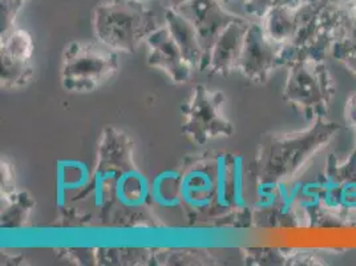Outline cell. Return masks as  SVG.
I'll return each instance as SVG.
<instances>
[{
	"mask_svg": "<svg viewBox=\"0 0 356 266\" xmlns=\"http://www.w3.org/2000/svg\"><path fill=\"white\" fill-rule=\"evenodd\" d=\"M252 19L241 17L232 23L218 36L213 45L207 71L210 74L229 75L238 70L239 59L245 45L246 32L252 24Z\"/></svg>",
	"mask_w": 356,
	"mask_h": 266,
	"instance_id": "cell-12",
	"label": "cell"
},
{
	"mask_svg": "<svg viewBox=\"0 0 356 266\" xmlns=\"http://www.w3.org/2000/svg\"><path fill=\"white\" fill-rule=\"evenodd\" d=\"M163 23L170 31L184 58L189 61L194 70L201 71L205 54L192 20L176 10H165Z\"/></svg>",
	"mask_w": 356,
	"mask_h": 266,
	"instance_id": "cell-13",
	"label": "cell"
},
{
	"mask_svg": "<svg viewBox=\"0 0 356 266\" xmlns=\"http://www.w3.org/2000/svg\"><path fill=\"white\" fill-rule=\"evenodd\" d=\"M92 182L88 165L80 160H60L56 164V196L63 207L71 194H84Z\"/></svg>",
	"mask_w": 356,
	"mask_h": 266,
	"instance_id": "cell-14",
	"label": "cell"
},
{
	"mask_svg": "<svg viewBox=\"0 0 356 266\" xmlns=\"http://www.w3.org/2000/svg\"><path fill=\"white\" fill-rule=\"evenodd\" d=\"M115 198L127 209L143 208L150 200V181L134 166H127L116 182Z\"/></svg>",
	"mask_w": 356,
	"mask_h": 266,
	"instance_id": "cell-16",
	"label": "cell"
},
{
	"mask_svg": "<svg viewBox=\"0 0 356 266\" xmlns=\"http://www.w3.org/2000/svg\"><path fill=\"white\" fill-rule=\"evenodd\" d=\"M181 197L186 208L195 213H205L216 201L214 156L194 164L182 173Z\"/></svg>",
	"mask_w": 356,
	"mask_h": 266,
	"instance_id": "cell-11",
	"label": "cell"
},
{
	"mask_svg": "<svg viewBox=\"0 0 356 266\" xmlns=\"http://www.w3.org/2000/svg\"><path fill=\"white\" fill-rule=\"evenodd\" d=\"M331 58L339 61L356 77V17L353 16L350 26L334 45Z\"/></svg>",
	"mask_w": 356,
	"mask_h": 266,
	"instance_id": "cell-20",
	"label": "cell"
},
{
	"mask_svg": "<svg viewBox=\"0 0 356 266\" xmlns=\"http://www.w3.org/2000/svg\"><path fill=\"white\" fill-rule=\"evenodd\" d=\"M216 168V201L214 209L227 210L232 209L230 200V155L218 153L214 155Z\"/></svg>",
	"mask_w": 356,
	"mask_h": 266,
	"instance_id": "cell-19",
	"label": "cell"
},
{
	"mask_svg": "<svg viewBox=\"0 0 356 266\" xmlns=\"http://www.w3.org/2000/svg\"><path fill=\"white\" fill-rule=\"evenodd\" d=\"M341 130V125L338 123L318 118L300 132L268 137L259 155V180L273 182L290 181L312 162L314 156L326 148Z\"/></svg>",
	"mask_w": 356,
	"mask_h": 266,
	"instance_id": "cell-1",
	"label": "cell"
},
{
	"mask_svg": "<svg viewBox=\"0 0 356 266\" xmlns=\"http://www.w3.org/2000/svg\"><path fill=\"white\" fill-rule=\"evenodd\" d=\"M287 68L283 100L294 105L307 120L326 118L337 88L325 61L300 60Z\"/></svg>",
	"mask_w": 356,
	"mask_h": 266,
	"instance_id": "cell-4",
	"label": "cell"
},
{
	"mask_svg": "<svg viewBox=\"0 0 356 266\" xmlns=\"http://www.w3.org/2000/svg\"><path fill=\"white\" fill-rule=\"evenodd\" d=\"M344 118L346 123L356 130V93L350 96L344 107Z\"/></svg>",
	"mask_w": 356,
	"mask_h": 266,
	"instance_id": "cell-25",
	"label": "cell"
},
{
	"mask_svg": "<svg viewBox=\"0 0 356 266\" xmlns=\"http://www.w3.org/2000/svg\"><path fill=\"white\" fill-rule=\"evenodd\" d=\"M346 1H347L348 7H350V10H351L353 15L356 17V0H346Z\"/></svg>",
	"mask_w": 356,
	"mask_h": 266,
	"instance_id": "cell-27",
	"label": "cell"
},
{
	"mask_svg": "<svg viewBox=\"0 0 356 266\" xmlns=\"http://www.w3.org/2000/svg\"><path fill=\"white\" fill-rule=\"evenodd\" d=\"M136 1H141V3H145L147 0H136Z\"/></svg>",
	"mask_w": 356,
	"mask_h": 266,
	"instance_id": "cell-29",
	"label": "cell"
},
{
	"mask_svg": "<svg viewBox=\"0 0 356 266\" xmlns=\"http://www.w3.org/2000/svg\"><path fill=\"white\" fill-rule=\"evenodd\" d=\"M355 150H356V137H355Z\"/></svg>",
	"mask_w": 356,
	"mask_h": 266,
	"instance_id": "cell-30",
	"label": "cell"
},
{
	"mask_svg": "<svg viewBox=\"0 0 356 266\" xmlns=\"http://www.w3.org/2000/svg\"><path fill=\"white\" fill-rule=\"evenodd\" d=\"M145 45L148 47L149 65L163 71L176 84H185L192 80L194 68L184 58L165 23L149 35Z\"/></svg>",
	"mask_w": 356,
	"mask_h": 266,
	"instance_id": "cell-10",
	"label": "cell"
},
{
	"mask_svg": "<svg viewBox=\"0 0 356 266\" xmlns=\"http://www.w3.org/2000/svg\"><path fill=\"white\" fill-rule=\"evenodd\" d=\"M179 13L192 20L198 32L200 42L205 54L201 71H207L213 45L218 36L232 23L245 17L230 13L221 0H191V3L181 8Z\"/></svg>",
	"mask_w": 356,
	"mask_h": 266,
	"instance_id": "cell-9",
	"label": "cell"
},
{
	"mask_svg": "<svg viewBox=\"0 0 356 266\" xmlns=\"http://www.w3.org/2000/svg\"><path fill=\"white\" fill-rule=\"evenodd\" d=\"M245 187V159L241 155H230V200L232 209L243 210L248 207Z\"/></svg>",
	"mask_w": 356,
	"mask_h": 266,
	"instance_id": "cell-21",
	"label": "cell"
},
{
	"mask_svg": "<svg viewBox=\"0 0 356 266\" xmlns=\"http://www.w3.org/2000/svg\"><path fill=\"white\" fill-rule=\"evenodd\" d=\"M1 88H19L26 86L33 75L32 56L35 42L29 31L13 29L1 36L0 47Z\"/></svg>",
	"mask_w": 356,
	"mask_h": 266,
	"instance_id": "cell-8",
	"label": "cell"
},
{
	"mask_svg": "<svg viewBox=\"0 0 356 266\" xmlns=\"http://www.w3.org/2000/svg\"><path fill=\"white\" fill-rule=\"evenodd\" d=\"M182 173L176 169H165L150 181V200L163 209L182 207L181 197Z\"/></svg>",
	"mask_w": 356,
	"mask_h": 266,
	"instance_id": "cell-18",
	"label": "cell"
},
{
	"mask_svg": "<svg viewBox=\"0 0 356 266\" xmlns=\"http://www.w3.org/2000/svg\"><path fill=\"white\" fill-rule=\"evenodd\" d=\"M11 164L1 160V198H8L15 191V178Z\"/></svg>",
	"mask_w": 356,
	"mask_h": 266,
	"instance_id": "cell-24",
	"label": "cell"
},
{
	"mask_svg": "<svg viewBox=\"0 0 356 266\" xmlns=\"http://www.w3.org/2000/svg\"><path fill=\"white\" fill-rule=\"evenodd\" d=\"M283 47L267 35L259 20H252L246 32L238 70L252 83H265L274 70L282 67Z\"/></svg>",
	"mask_w": 356,
	"mask_h": 266,
	"instance_id": "cell-7",
	"label": "cell"
},
{
	"mask_svg": "<svg viewBox=\"0 0 356 266\" xmlns=\"http://www.w3.org/2000/svg\"><path fill=\"white\" fill-rule=\"evenodd\" d=\"M302 1L303 0H243V13L249 19L259 20L274 7L299 6Z\"/></svg>",
	"mask_w": 356,
	"mask_h": 266,
	"instance_id": "cell-22",
	"label": "cell"
},
{
	"mask_svg": "<svg viewBox=\"0 0 356 266\" xmlns=\"http://www.w3.org/2000/svg\"><path fill=\"white\" fill-rule=\"evenodd\" d=\"M225 95L205 86H197L193 95L182 105V132L197 146H205L218 137L234 134L233 124L223 114Z\"/></svg>",
	"mask_w": 356,
	"mask_h": 266,
	"instance_id": "cell-6",
	"label": "cell"
},
{
	"mask_svg": "<svg viewBox=\"0 0 356 266\" xmlns=\"http://www.w3.org/2000/svg\"><path fill=\"white\" fill-rule=\"evenodd\" d=\"M120 68L119 51L102 42H72L61 61V86L68 92H93L109 81Z\"/></svg>",
	"mask_w": 356,
	"mask_h": 266,
	"instance_id": "cell-3",
	"label": "cell"
},
{
	"mask_svg": "<svg viewBox=\"0 0 356 266\" xmlns=\"http://www.w3.org/2000/svg\"><path fill=\"white\" fill-rule=\"evenodd\" d=\"M160 1L163 10H176V11H179L186 4L191 3V0H160Z\"/></svg>",
	"mask_w": 356,
	"mask_h": 266,
	"instance_id": "cell-26",
	"label": "cell"
},
{
	"mask_svg": "<svg viewBox=\"0 0 356 266\" xmlns=\"http://www.w3.org/2000/svg\"><path fill=\"white\" fill-rule=\"evenodd\" d=\"M26 0H1V36L14 29L15 19Z\"/></svg>",
	"mask_w": 356,
	"mask_h": 266,
	"instance_id": "cell-23",
	"label": "cell"
},
{
	"mask_svg": "<svg viewBox=\"0 0 356 266\" xmlns=\"http://www.w3.org/2000/svg\"><path fill=\"white\" fill-rule=\"evenodd\" d=\"M92 26L99 42L116 51L134 54L160 27L154 13L136 0H104L92 11Z\"/></svg>",
	"mask_w": 356,
	"mask_h": 266,
	"instance_id": "cell-2",
	"label": "cell"
},
{
	"mask_svg": "<svg viewBox=\"0 0 356 266\" xmlns=\"http://www.w3.org/2000/svg\"><path fill=\"white\" fill-rule=\"evenodd\" d=\"M129 163L121 165L119 160L113 159L112 156H102L100 163L92 175L90 187L88 191L84 193L90 196L95 208H104L108 201H111V198L115 197L118 178L125 169V166H129Z\"/></svg>",
	"mask_w": 356,
	"mask_h": 266,
	"instance_id": "cell-15",
	"label": "cell"
},
{
	"mask_svg": "<svg viewBox=\"0 0 356 266\" xmlns=\"http://www.w3.org/2000/svg\"><path fill=\"white\" fill-rule=\"evenodd\" d=\"M223 3V6L227 8V6L229 4H232V3H241V6H242V10H243V0H221ZM243 15H245V13H243Z\"/></svg>",
	"mask_w": 356,
	"mask_h": 266,
	"instance_id": "cell-28",
	"label": "cell"
},
{
	"mask_svg": "<svg viewBox=\"0 0 356 266\" xmlns=\"http://www.w3.org/2000/svg\"><path fill=\"white\" fill-rule=\"evenodd\" d=\"M321 182L312 193L319 201L323 212L341 224L356 221V150L341 162L330 156Z\"/></svg>",
	"mask_w": 356,
	"mask_h": 266,
	"instance_id": "cell-5",
	"label": "cell"
},
{
	"mask_svg": "<svg viewBox=\"0 0 356 266\" xmlns=\"http://www.w3.org/2000/svg\"><path fill=\"white\" fill-rule=\"evenodd\" d=\"M299 6L274 7L268 10L262 19H259L267 35L274 42L286 45L293 39L299 20Z\"/></svg>",
	"mask_w": 356,
	"mask_h": 266,
	"instance_id": "cell-17",
	"label": "cell"
}]
</instances>
